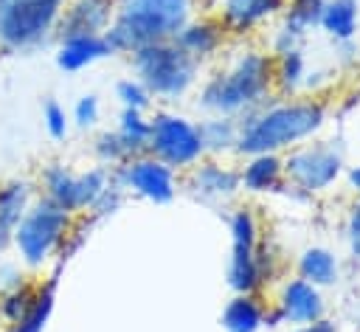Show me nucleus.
Here are the masks:
<instances>
[{
  "instance_id": "obj_1",
  "label": "nucleus",
  "mask_w": 360,
  "mask_h": 332,
  "mask_svg": "<svg viewBox=\"0 0 360 332\" xmlns=\"http://www.w3.org/2000/svg\"><path fill=\"white\" fill-rule=\"evenodd\" d=\"M191 0H118V11L104 31L115 53H132L143 45L174 39L188 23Z\"/></svg>"
},
{
  "instance_id": "obj_2",
  "label": "nucleus",
  "mask_w": 360,
  "mask_h": 332,
  "mask_svg": "<svg viewBox=\"0 0 360 332\" xmlns=\"http://www.w3.org/2000/svg\"><path fill=\"white\" fill-rule=\"evenodd\" d=\"M73 214H68L65 208L48 203L45 197H34V203L28 205V211L22 214L14 239H11V250L17 253V262L31 273H42L51 262L59 264L62 248L70 236L73 228Z\"/></svg>"
},
{
  "instance_id": "obj_3",
  "label": "nucleus",
  "mask_w": 360,
  "mask_h": 332,
  "mask_svg": "<svg viewBox=\"0 0 360 332\" xmlns=\"http://www.w3.org/2000/svg\"><path fill=\"white\" fill-rule=\"evenodd\" d=\"M129 65L135 70V79L149 90V96L163 101L186 96L200 73V59L186 53L174 39L152 42L132 51Z\"/></svg>"
},
{
  "instance_id": "obj_4",
  "label": "nucleus",
  "mask_w": 360,
  "mask_h": 332,
  "mask_svg": "<svg viewBox=\"0 0 360 332\" xmlns=\"http://www.w3.org/2000/svg\"><path fill=\"white\" fill-rule=\"evenodd\" d=\"M68 0H0V53H34L53 42Z\"/></svg>"
},
{
  "instance_id": "obj_5",
  "label": "nucleus",
  "mask_w": 360,
  "mask_h": 332,
  "mask_svg": "<svg viewBox=\"0 0 360 332\" xmlns=\"http://www.w3.org/2000/svg\"><path fill=\"white\" fill-rule=\"evenodd\" d=\"M270 82V62L259 53L242 56L231 70L217 73L200 93V104L219 115H233L253 104Z\"/></svg>"
},
{
  "instance_id": "obj_6",
  "label": "nucleus",
  "mask_w": 360,
  "mask_h": 332,
  "mask_svg": "<svg viewBox=\"0 0 360 332\" xmlns=\"http://www.w3.org/2000/svg\"><path fill=\"white\" fill-rule=\"evenodd\" d=\"M321 118L323 113L315 104H292V107L270 110L267 115L239 129L236 149L245 155H264L270 149H278V146H287L290 141L304 138L321 124Z\"/></svg>"
},
{
  "instance_id": "obj_7",
  "label": "nucleus",
  "mask_w": 360,
  "mask_h": 332,
  "mask_svg": "<svg viewBox=\"0 0 360 332\" xmlns=\"http://www.w3.org/2000/svg\"><path fill=\"white\" fill-rule=\"evenodd\" d=\"M146 155L163 160L166 166L177 169H191L202 155V141L200 129L194 121L174 115V113H155L149 118V143Z\"/></svg>"
},
{
  "instance_id": "obj_8",
  "label": "nucleus",
  "mask_w": 360,
  "mask_h": 332,
  "mask_svg": "<svg viewBox=\"0 0 360 332\" xmlns=\"http://www.w3.org/2000/svg\"><path fill=\"white\" fill-rule=\"evenodd\" d=\"M112 177L121 189H129L135 194H141L149 203H172L177 194V174L172 166H166L163 160L152 158V155H135L129 160H124L121 166L112 169Z\"/></svg>"
},
{
  "instance_id": "obj_9",
  "label": "nucleus",
  "mask_w": 360,
  "mask_h": 332,
  "mask_svg": "<svg viewBox=\"0 0 360 332\" xmlns=\"http://www.w3.org/2000/svg\"><path fill=\"white\" fill-rule=\"evenodd\" d=\"M231 236H233V250H231L228 281L233 290L250 293L259 284V267H256V225L248 208H239L231 217Z\"/></svg>"
},
{
  "instance_id": "obj_10",
  "label": "nucleus",
  "mask_w": 360,
  "mask_h": 332,
  "mask_svg": "<svg viewBox=\"0 0 360 332\" xmlns=\"http://www.w3.org/2000/svg\"><path fill=\"white\" fill-rule=\"evenodd\" d=\"M118 11V0H68L53 31V42L104 34Z\"/></svg>"
},
{
  "instance_id": "obj_11",
  "label": "nucleus",
  "mask_w": 360,
  "mask_h": 332,
  "mask_svg": "<svg viewBox=\"0 0 360 332\" xmlns=\"http://www.w3.org/2000/svg\"><path fill=\"white\" fill-rule=\"evenodd\" d=\"M37 197L34 177H8L0 180V259L11 250L14 231Z\"/></svg>"
},
{
  "instance_id": "obj_12",
  "label": "nucleus",
  "mask_w": 360,
  "mask_h": 332,
  "mask_svg": "<svg viewBox=\"0 0 360 332\" xmlns=\"http://www.w3.org/2000/svg\"><path fill=\"white\" fill-rule=\"evenodd\" d=\"M112 45L107 42L104 34H90V37H70V39H59L56 42V53L53 62L59 70L65 73H79L84 68H90L98 59L112 56Z\"/></svg>"
},
{
  "instance_id": "obj_13",
  "label": "nucleus",
  "mask_w": 360,
  "mask_h": 332,
  "mask_svg": "<svg viewBox=\"0 0 360 332\" xmlns=\"http://www.w3.org/2000/svg\"><path fill=\"white\" fill-rule=\"evenodd\" d=\"M188 189L202 197V200H214V197H228L239 189V172L217 163V160H197L188 169Z\"/></svg>"
},
{
  "instance_id": "obj_14",
  "label": "nucleus",
  "mask_w": 360,
  "mask_h": 332,
  "mask_svg": "<svg viewBox=\"0 0 360 332\" xmlns=\"http://www.w3.org/2000/svg\"><path fill=\"white\" fill-rule=\"evenodd\" d=\"M59 270L56 267L53 273H48L45 279L39 276V284H37V295L31 301V307L25 309V315L11 324V326H3V332H45L51 315H53V304H56V290H59Z\"/></svg>"
},
{
  "instance_id": "obj_15",
  "label": "nucleus",
  "mask_w": 360,
  "mask_h": 332,
  "mask_svg": "<svg viewBox=\"0 0 360 332\" xmlns=\"http://www.w3.org/2000/svg\"><path fill=\"white\" fill-rule=\"evenodd\" d=\"M287 169L292 172V177L304 186V189H323L335 180L338 174V158L329 155V152H301V155H292L287 160Z\"/></svg>"
},
{
  "instance_id": "obj_16",
  "label": "nucleus",
  "mask_w": 360,
  "mask_h": 332,
  "mask_svg": "<svg viewBox=\"0 0 360 332\" xmlns=\"http://www.w3.org/2000/svg\"><path fill=\"white\" fill-rule=\"evenodd\" d=\"M225 39V25L217 23V20H194V23H186L177 34H174V42L191 53L194 59H205L211 56Z\"/></svg>"
},
{
  "instance_id": "obj_17",
  "label": "nucleus",
  "mask_w": 360,
  "mask_h": 332,
  "mask_svg": "<svg viewBox=\"0 0 360 332\" xmlns=\"http://www.w3.org/2000/svg\"><path fill=\"white\" fill-rule=\"evenodd\" d=\"M278 6H281V0H225L219 23L231 31H248L262 17L273 14Z\"/></svg>"
},
{
  "instance_id": "obj_18",
  "label": "nucleus",
  "mask_w": 360,
  "mask_h": 332,
  "mask_svg": "<svg viewBox=\"0 0 360 332\" xmlns=\"http://www.w3.org/2000/svg\"><path fill=\"white\" fill-rule=\"evenodd\" d=\"M262 324V307L248 293L231 298L222 309V326L228 332H256Z\"/></svg>"
},
{
  "instance_id": "obj_19",
  "label": "nucleus",
  "mask_w": 360,
  "mask_h": 332,
  "mask_svg": "<svg viewBox=\"0 0 360 332\" xmlns=\"http://www.w3.org/2000/svg\"><path fill=\"white\" fill-rule=\"evenodd\" d=\"M115 132H118L121 143L127 146L129 158L146 155V143H149V118H143V110H129V107H124Z\"/></svg>"
},
{
  "instance_id": "obj_20",
  "label": "nucleus",
  "mask_w": 360,
  "mask_h": 332,
  "mask_svg": "<svg viewBox=\"0 0 360 332\" xmlns=\"http://www.w3.org/2000/svg\"><path fill=\"white\" fill-rule=\"evenodd\" d=\"M37 284H39V276H28L20 287L0 293V324L3 326H11L25 315V309L31 307V301L37 295Z\"/></svg>"
},
{
  "instance_id": "obj_21",
  "label": "nucleus",
  "mask_w": 360,
  "mask_h": 332,
  "mask_svg": "<svg viewBox=\"0 0 360 332\" xmlns=\"http://www.w3.org/2000/svg\"><path fill=\"white\" fill-rule=\"evenodd\" d=\"M284 312L292 321H312L321 315V298L307 281H292L284 293Z\"/></svg>"
},
{
  "instance_id": "obj_22",
  "label": "nucleus",
  "mask_w": 360,
  "mask_h": 332,
  "mask_svg": "<svg viewBox=\"0 0 360 332\" xmlns=\"http://www.w3.org/2000/svg\"><path fill=\"white\" fill-rule=\"evenodd\" d=\"M197 129H200V141H202L205 152H222V149L233 146L236 138H239V127L228 115L208 118V121L197 124Z\"/></svg>"
},
{
  "instance_id": "obj_23",
  "label": "nucleus",
  "mask_w": 360,
  "mask_h": 332,
  "mask_svg": "<svg viewBox=\"0 0 360 332\" xmlns=\"http://www.w3.org/2000/svg\"><path fill=\"white\" fill-rule=\"evenodd\" d=\"M278 169L281 166L270 152L253 155V160L245 166V172H239V183H245V189H250V191H264L276 183Z\"/></svg>"
},
{
  "instance_id": "obj_24",
  "label": "nucleus",
  "mask_w": 360,
  "mask_h": 332,
  "mask_svg": "<svg viewBox=\"0 0 360 332\" xmlns=\"http://www.w3.org/2000/svg\"><path fill=\"white\" fill-rule=\"evenodd\" d=\"M93 152H96L98 163L107 166V169H115V166H121L124 160H129V152H127V146L121 143V138H118L115 129H112V132H110V129H107V132H98L96 141H93Z\"/></svg>"
},
{
  "instance_id": "obj_25",
  "label": "nucleus",
  "mask_w": 360,
  "mask_h": 332,
  "mask_svg": "<svg viewBox=\"0 0 360 332\" xmlns=\"http://www.w3.org/2000/svg\"><path fill=\"white\" fill-rule=\"evenodd\" d=\"M321 20L335 37H349L354 31V3L352 0H335L323 8Z\"/></svg>"
},
{
  "instance_id": "obj_26",
  "label": "nucleus",
  "mask_w": 360,
  "mask_h": 332,
  "mask_svg": "<svg viewBox=\"0 0 360 332\" xmlns=\"http://www.w3.org/2000/svg\"><path fill=\"white\" fill-rule=\"evenodd\" d=\"M42 127H45L48 138H53V141H65L68 138L70 115L56 98H45V104H42Z\"/></svg>"
},
{
  "instance_id": "obj_27",
  "label": "nucleus",
  "mask_w": 360,
  "mask_h": 332,
  "mask_svg": "<svg viewBox=\"0 0 360 332\" xmlns=\"http://www.w3.org/2000/svg\"><path fill=\"white\" fill-rule=\"evenodd\" d=\"M301 270L307 279H312L318 284H329L335 279V259L326 250H309L301 262Z\"/></svg>"
},
{
  "instance_id": "obj_28",
  "label": "nucleus",
  "mask_w": 360,
  "mask_h": 332,
  "mask_svg": "<svg viewBox=\"0 0 360 332\" xmlns=\"http://www.w3.org/2000/svg\"><path fill=\"white\" fill-rule=\"evenodd\" d=\"M115 96H118L121 104L129 107V110H146L149 101H152L149 90H146L138 79H121V82L115 84Z\"/></svg>"
},
{
  "instance_id": "obj_29",
  "label": "nucleus",
  "mask_w": 360,
  "mask_h": 332,
  "mask_svg": "<svg viewBox=\"0 0 360 332\" xmlns=\"http://www.w3.org/2000/svg\"><path fill=\"white\" fill-rule=\"evenodd\" d=\"M98 115H101V104H98V98H96L93 93L82 96V98L73 104V124H76L79 129H90V127H96Z\"/></svg>"
},
{
  "instance_id": "obj_30",
  "label": "nucleus",
  "mask_w": 360,
  "mask_h": 332,
  "mask_svg": "<svg viewBox=\"0 0 360 332\" xmlns=\"http://www.w3.org/2000/svg\"><path fill=\"white\" fill-rule=\"evenodd\" d=\"M321 14H323L321 0H295L292 11H290V20H292V28H307L315 20H321Z\"/></svg>"
},
{
  "instance_id": "obj_31",
  "label": "nucleus",
  "mask_w": 360,
  "mask_h": 332,
  "mask_svg": "<svg viewBox=\"0 0 360 332\" xmlns=\"http://www.w3.org/2000/svg\"><path fill=\"white\" fill-rule=\"evenodd\" d=\"M31 273L17 262V259H0V293H8L14 287H20Z\"/></svg>"
},
{
  "instance_id": "obj_32",
  "label": "nucleus",
  "mask_w": 360,
  "mask_h": 332,
  "mask_svg": "<svg viewBox=\"0 0 360 332\" xmlns=\"http://www.w3.org/2000/svg\"><path fill=\"white\" fill-rule=\"evenodd\" d=\"M352 248L360 256V205L354 208V217H352Z\"/></svg>"
},
{
  "instance_id": "obj_33",
  "label": "nucleus",
  "mask_w": 360,
  "mask_h": 332,
  "mask_svg": "<svg viewBox=\"0 0 360 332\" xmlns=\"http://www.w3.org/2000/svg\"><path fill=\"white\" fill-rule=\"evenodd\" d=\"M298 65H301V62H298V56H295V53H292V56H287V59H284V70H281V76H284L287 82H292V79H295V73H298Z\"/></svg>"
},
{
  "instance_id": "obj_34",
  "label": "nucleus",
  "mask_w": 360,
  "mask_h": 332,
  "mask_svg": "<svg viewBox=\"0 0 360 332\" xmlns=\"http://www.w3.org/2000/svg\"><path fill=\"white\" fill-rule=\"evenodd\" d=\"M309 332H332V329H329V324H318V326H312Z\"/></svg>"
},
{
  "instance_id": "obj_35",
  "label": "nucleus",
  "mask_w": 360,
  "mask_h": 332,
  "mask_svg": "<svg viewBox=\"0 0 360 332\" xmlns=\"http://www.w3.org/2000/svg\"><path fill=\"white\" fill-rule=\"evenodd\" d=\"M352 183L360 189V169H354V172H352Z\"/></svg>"
}]
</instances>
